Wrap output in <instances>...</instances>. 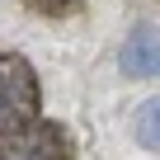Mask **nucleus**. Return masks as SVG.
<instances>
[{
    "instance_id": "nucleus-1",
    "label": "nucleus",
    "mask_w": 160,
    "mask_h": 160,
    "mask_svg": "<svg viewBox=\"0 0 160 160\" xmlns=\"http://www.w3.org/2000/svg\"><path fill=\"white\" fill-rule=\"evenodd\" d=\"M38 108H42V90L33 66L14 52H0V132L33 122Z\"/></svg>"
},
{
    "instance_id": "nucleus-2",
    "label": "nucleus",
    "mask_w": 160,
    "mask_h": 160,
    "mask_svg": "<svg viewBox=\"0 0 160 160\" xmlns=\"http://www.w3.org/2000/svg\"><path fill=\"white\" fill-rule=\"evenodd\" d=\"M0 160H75V155H71V137L57 122L33 118L24 127L0 132Z\"/></svg>"
},
{
    "instance_id": "nucleus-3",
    "label": "nucleus",
    "mask_w": 160,
    "mask_h": 160,
    "mask_svg": "<svg viewBox=\"0 0 160 160\" xmlns=\"http://www.w3.org/2000/svg\"><path fill=\"white\" fill-rule=\"evenodd\" d=\"M118 66H122V75H132V80H151V75H160V28L137 24V28L127 33L122 52H118Z\"/></svg>"
},
{
    "instance_id": "nucleus-4",
    "label": "nucleus",
    "mask_w": 160,
    "mask_h": 160,
    "mask_svg": "<svg viewBox=\"0 0 160 160\" xmlns=\"http://www.w3.org/2000/svg\"><path fill=\"white\" fill-rule=\"evenodd\" d=\"M137 141L146 146V151H160V99H146L141 108H137Z\"/></svg>"
},
{
    "instance_id": "nucleus-5",
    "label": "nucleus",
    "mask_w": 160,
    "mask_h": 160,
    "mask_svg": "<svg viewBox=\"0 0 160 160\" xmlns=\"http://www.w3.org/2000/svg\"><path fill=\"white\" fill-rule=\"evenodd\" d=\"M24 5H33L38 14H75L80 0H24Z\"/></svg>"
}]
</instances>
